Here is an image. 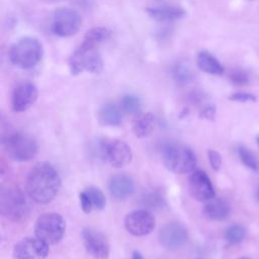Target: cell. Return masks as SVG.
Here are the masks:
<instances>
[{"label": "cell", "instance_id": "6", "mask_svg": "<svg viewBox=\"0 0 259 259\" xmlns=\"http://www.w3.org/2000/svg\"><path fill=\"white\" fill-rule=\"evenodd\" d=\"M66 230L64 218L57 212H47L39 215L34 225L35 237L50 245L59 243Z\"/></svg>", "mask_w": 259, "mask_h": 259}, {"label": "cell", "instance_id": "29", "mask_svg": "<svg viewBox=\"0 0 259 259\" xmlns=\"http://www.w3.org/2000/svg\"><path fill=\"white\" fill-rule=\"evenodd\" d=\"M230 80L235 85L243 86L249 83V75L244 70L236 69L230 74Z\"/></svg>", "mask_w": 259, "mask_h": 259}, {"label": "cell", "instance_id": "14", "mask_svg": "<svg viewBox=\"0 0 259 259\" xmlns=\"http://www.w3.org/2000/svg\"><path fill=\"white\" fill-rule=\"evenodd\" d=\"M82 240L86 251L95 259H108L109 244L106 237L99 231L87 228L82 231Z\"/></svg>", "mask_w": 259, "mask_h": 259}, {"label": "cell", "instance_id": "3", "mask_svg": "<svg viewBox=\"0 0 259 259\" xmlns=\"http://www.w3.org/2000/svg\"><path fill=\"white\" fill-rule=\"evenodd\" d=\"M2 146L6 155L16 162H27L38 151L36 140L27 133L14 131L2 136Z\"/></svg>", "mask_w": 259, "mask_h": 259}, {"label": "cell", "instance_id": "34", "mask_svg": "<svg viewBox=\"0 0 259 259\" xmlns=\"http://www.w3.org/2000/svg\"><path fill=\"white\" fill-rule=\"evenodd\" d=\"M133 259H144V257L139 251H134L133 252Z\"/></svg>", "mask_w": 259, "mask_h": 259}, {"label": "cell", "instance_id": "25", "mask_svg": "<svg viewBox=\"0 0 259 259\" xmlns=\"http://www.w3.org/2000/svg\"><path fill=\"white\" fill-rule=\"evenodd\" d=\"M141 204L146 209H160L165 204V198L158 192H147L141 198Z\"/></svg>", "mask_w": 259, "mask_h": 259}, {"label": "cell", "instance_id": "31", "mask_svg": "<svg viewBox=\"0 0 259 259\" xmlns=\"http://www.w3.org/2000/svg\"><path fill=\"white\" fill-rule=\"evenodd\" d=\"M230 100L232 101H238V102H254L256 101V96L251 94V93H246V92H236L234 94H232L229 97Z\"/></svg>", "mask_w": 259, "mask_h": 259}, {"label": "cell", "instance_id": "23", "mask_svg": "<svg viewBox=\"0 0 259 259\" xmlns=\"http://www.w3.org/2000/svg\"><path fill=\"white\" fill-rule=\"evenodd\" d=\"M172 76L176 83L185 85L193 80V74L190 67L183 62L177 63L172 69Z\"/></svg>", "mask_w": 259, "mask_h": 259}, {"label": "cell", "instance_id": "21", "mask_svg": "<svg viewBox=\"0 0 259 259\" xmlns=\"http://www.w3.org/2000/svg\"><path fill=\"white\" fill-rule=\"evenodd\" d=\"M155 116L151 112L139 114L134 121L133 132L137 138L143 139L148 137L154 130Z\"/></svg>", "mask_w": 259, "mask_h": 259}, {"label": "cell", "instance_id": "20", "mask_svg": "<svg viewBox=\"0 0 259 259\" xmlns=\"http://www.w3.org/2000/svg\"><path fill=\"white\" fill-rule=\"evenodd\" d=\"M197 66L201 71L210 75H222L224 73V68L220 61L206 51L198 54Z\"/></svg>", "mask_w": 259, "mask_h": 259}, {"label": "cell", "instance_id": "19", "mask_svg": "<svg viewBox=\"0 0 259 259\" xmlns=\"http://www.w3.org/2000/svg\"><path fill=\"white\" fill-rule=\"evenodd\" d=\"M98 120L103 125L117 126L122 121L121 112L115 104L105 103L98 110Z\"/></svg>", "mask_w": 259, "mask_h": 259}, {"label": "cell", "instance_id": "22", "mask_svg": "<svg viewBox=\"0 0 259 259\" xmlns=\"http://www.w3.org/2000/svg\"><path fill=\"white\" fill-rule=\"evenodd\" d=\"M111 35V31L103 26H97L89 29L82 41V45L91 47V48H96L100 44L106 41Z\"/></svg>", "mask_w": 259, "mask_h": 259}, {"label": "cell", "instance_id": "18", "mask_svg": "<svg viewBox=\"0 0 259 259\" xmlns=\"http://www.w3.org/2000/svg\"><path fill=\"white\" fill-rule=\"evenodd\" d=\"M147 14L158 21H175L185 15V11L176 6H152L146 8Z\"/></svg>", "mask_w": 259, "mask_h": 259}, {"label": "cell", "instance_id": "24", "mask_svg": "<svg viewBox=\"0 0 259 259\" xmlns=\"http://www.w3.org/2000/svg\"><path fill=\"white\" fill-rule=\"evenodd\" d=\"M120 108L127 114H139L142 108V102L138 96L126 94L120 99Z\"/></svg>", "mask_w": 259, "mask_h": 259}, {"label": "cell", "instance_id": "28", "mask_svg": "<svg viewBox=\"0 0 259 259\" xmlns=\"http://www.w3.org/2000/svg\"><path fill=\"white\" fill-rule=\"evenodd\" d=\"M245 237V229L241 225L230 226L225 233V238L230 244H238Z\"/></svg>", "mask_w": 259, "mask_h": 259}, {"label": "cell", "instance_id": "33", "mask_svg": "<svg viewBox=\"0 0 259 259\" xmlns=\"http://www.w3.org/2000/svg\"><path fill=\"white\" fill-rule=\"evenodd\" d=\"M215 115V107L213 105H206L200 111V117L212 120Z\"/></svg>", "mask_w": 259, "mask_h": 259}, {"label": "cell", "instance_id": "36", "mask_svg": "<svg viewBox=\"0 0 259 259\" xmlns=\"http://www.w3.org/2000/svg\"><path fill=\"white\" fill-rule=\"evenodd\" d=\"M256 141H257V144H258V146H259V136H257V138H256Z\"/></svg>", "mask_w": 259, "mask_h": 259}, {"label": "cell", "instance_id": "12", "mask_svg": "<svg viewBox=\"0 0 259 259\" xmlns=\"http://www.w3.org/2000/svg\"><path fill=\"white\" fill-rule=\"evenodd\" d=\"M159 241L168 250L180 249L188 241V231L180 223H168L160 230Z\"/></svg>", "mask_w": 259, "mask_h": 259}, {"label": "cell", "instance_id": "7", "mask_svg": "<svg viewBox=\"0 0 259 259\" xmlns=\"http://www.w3.org/2000/svg\"><path fill=\"white\" fill-rule=\"evenodd\" d=\"M69 68L72 75L82 72L98 74L103 70V61L96 48L80 45L69 60Z\"/></svg>", "mask_w": 259, "mask_h": 259}, {"label": "cell", "instance_id": "17", "mask_svg": "<svg viewBox=\"0 0 259 259\" xmlns=\"http://www.w3.org/2000/svg\"><path fill=\"white\" fill-rule=\"evenodd\" d=\"M202 212L211 221H224L230 214V204L221 197H212L205 201Z\"/></svg>", "mask_w": 259, "mask_h": 259}, {"label": "cell", "instance_id": "26", "mask_svg": "<svg viewBox=\"0 0 259 259\" xmlns=\"http://www.w3.org/2000/svg\"><path fill=\"white\" fill-rule=\"evenodd\" d=\"M238 155L240 157V160L246 167L250 168L253 171H257L259 169V163L256 156L248 148H246L243 145L239 146Z\"/></svg>", "mask_w": 259, "mask_h": 259}, {"label": "cell", "instance_id": "16", "mask_svg": "<svg viewBox=\"0 0 259 259\" xmlns=\"http://www.w3.org/2000/svg\"><path fill=\"white\" fill-rule=\"evenodd\" d=\"M110 194L117 200H122L128 197L135 190V183L131 176L124 173L113 175L108 183Z\"/></svg>", "mask_w": 259, "mask_h": 259}, {"label": "cell", "instance_id": "35", "mask_svg": "<svg viewBox=\"0 0 259 259\" xmlns=\"http://www.w3.org/2000/svg\"><path fill=\"white\" fill-rule=\"evenodd\" d=\"M257 198H258V200H259V187H258V189H257Z\"/></svg>", "mask_w": 259, "mask_h": 259}, {"label": "cell", "instance_id": "27", "mask_svg": "<svg viewBox=\"0 0 259 259\" xmlns=\"http://www.w3.org/2000/svg\"><path fill=\"white\" fill-rule=\"evenodd\" d=\"M84 191L90 198V200L93 204V207H95L96 209H99V210L103 209L105 207L106 198H105V195L103 194V192L99 188H97L95 186H90V187L86 188Z\"/></svg>", "mask_w": 259, "mask_h": 259}, {"label": "cell", "instance_id": "37", "mask_svg": "<svg viewBox=\"0 0 259 259\" xmlns=\"http://www.w3.org/2000/svg\"><path fill=\"white\" fill-rule=\"evenodd\" d=\"M238 259H250V258H248V257H241V258H238Z\"/></svg>", "mask_w": 259, "mask_h": 259}, {"label": "cell", "instance_id": "2", "mask_svg": "<svg viewBox=\"0 0 259 259\" xmlns=\"http://www.w3.org/2000/svg\"><path fill=\"white\" fill-rule=\"evenodd\" d=\"M0 213L5 219L14 223H21L27 220L30 213V205L19 187L12 184L1 187Z\"/></svg>", "mask_w": 259, "mask_h": 259}, {"label": "cell", "instance_id": "15", "mask_svg": "<svg viewBox=\"0 0 259 259\" xmlns=\"http://www.w3.org/2000/svg\"><path fill=\"white\" fill-rule=\"evenodd\" d=\"M38 91L36 86L28 81L19 83L12 93L11 107L14 112H22L28 109L36 101Z\"/></svg>", "mask_w": 259, "mask_h": 259}, {"label": "cell", "instance_id": "5", "mask_svg": "<svg viewBox=\"0 0 259 259\" xmlns=\"http://www.w3.org/2000/svg\"><path fill=\"white\" fill-rule=\"evenodd\" d=\"M42 53V45L37 38L25 36L11 46L9 59L13 65L21 69H30L40 61Z\"/></svg>", "mask_w": 259, "mask_h": 259}, {"label": "cell", "instance_id": "10", "mask_svg": "<svg viewBox=\"0 0 259 259\" xmlns=\"http://www.w3.org/2000/svg\"><path fill=\"white\" fill-rule=\"evenodd\" d=\"M156 226L154 215L148 209L130 212L124 219V228L133 236L141 237L150 234Z\"/></svg>", "mask_w": 259, "mask_h": 259}, {"label": "cell", "instance_id": "1", "mask_svg": "<svg viewBox=\"0 0 259 259\" xmlns=\"http://www.w3.org/2000/svg\"><path fill=\"white\" fill-rule=\"evenodd\" d=\"M60 187V175L54 166L48 162L35 164L27 175L26 191L36 203L47 204L51 202L58 194Z\"/></svg>", "mask_w": 259, "mask_h": 259}, {"label": "cell", "instance_id": "9", "mask_svg": "<svg viewBox=\"0 0 259 259\" xmlns=\"http://www.w3.org/2000/svg\"><path fill=\"white\" fill-rule=\"evenodd\" d=\"M82 24V18L78 11L68 7H62L54 12L52 30L63 37L72 36L78 32Z\"/></svg>", "mask_w": 259, "mask_h": 259}, {"label": "cell", "instance_id": "4", "mask_svg": "<svg viewBox=\"0 0 259 259\" xmlns=\"http://www.w3.org/2000/svg\"><path fill=\"white\" fill-rule=\"evenodd\" d=\"M165 167L176 174H187L194 171L196 156L187 146L179 143H168L162 149Z\"/></svg>", "mask_w": 259, "mask_h": 259}, {"label": "cell", "instance_id": "11", "mask_svg": "<svg viewBox=\"0 0 259 259\" xmlns=\"http://www.w3.org/2000/svg\"><path fill=\"white\" fill-rule=\"evenodd\" d=\"M49 245L37 237H26L13 248L14 259H46L49 255Z\"/></svg>", "mask_w": 259, "mask_h": 259}, {"label": "cell", "instance_id": "30", "mask_svg": "<svg viewBox=\"0 0 259 259\" xmlns=\"http://www.w3.org/2000/svg\"><path fill=\"white\" fill-rule=\"evenodd\" d=\"M207 157H208V161H209V164H210L212 170L219 171L222 166V162H223L221 154L215 150L209 149L207 151Z\"/></svg>", "mask_w": 259, "mask_h": 259}, {"label": "cell", "instance_id": "13", "mask_svg": "<svg viewBox=\"0 0 259 259\" xmlns=\"http://www.w3.org/2000/svg\"><path fill=\"white\" fill-rule=\"evenodd\" d=\"M188 192L197 201H207L215 195L210 178L202 170L191 173L188 179Z\"/></svg>", "mask_w": 259, "mask_h": 259}, {"label": "cell", "instance_id": "8", "mask_svg": "<svg viewBox=\"0 0 259 259\" xmlns=\"http://www.w3.org/2000/svg\"><path fill=\"white\" fill-rule=\"evenodd\" d=\"M98 152L105 162L115 168L126 166L133 159L131 147L120 140H101Z\"/></svg>", "mask_w": 259, "mask_h": 259}, {"label": "cell", "instance_id": "32", "mask_svg": "<svg viewBox=\"0 0 259 259\" xmlns=\"http://www.w3.org/2000/svg\"><path fill=\"white\" fill-rule=\"evenodd\" d=\"M79 199H80V205H81L82 210L85 213L91 212L92 209H93V204H92L90 198L88 197V195L86 194V192L84 190L79 193Z\"/></svg>", "mask_w": 259, "mask_h": 259}]
</instances>
